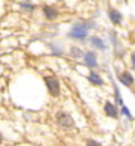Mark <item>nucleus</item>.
<instances>
[{
	"instance_id": "nucleus-7",
	"label": "nucleus",
	"mask_w": 135,
	"mask_h": 146,
	"mask_svg": "<svg viewBox=\"0 0 135 146\" xmlns=\"http://www.w3.org/2000/svg\"><path fill=\"white\" fill-rule=\"evenodd\" d=\"M83 59H84V65H86V66H89L90 69H93V68L98 66V57H96L95 51H87Z\"/></svg>"
},
{
	"instance_id": "nucleus-11",
	"label": "nucleus",
	"mask_w": 135,
	"mask_h": 146,
	"mask_svg": "<svg viewBox=\"0 0 135 146\" xmlns=\"http://www.w3.org/2000/svg\"><path fill=\"white\" fill-rule=\"evenodd\" d=\"M71 54L74 56V57H84V53H83V50L81 48H78V47H71Z\"/></svg>"
},
{
	"instance_id": "nucleus-2",
	"label": "nucleus",
	"mask_w": 135,
	"mask_h": 146,
	"mask_svg": "<svg viewBox=\"0 0 135 146\" xmlns=\"http://www.w3.org/2000/svg\"><path fill=\"white\" fill-rule=\"evenodd\" d=\"M44 82H45L48 94H50L53 98H59V96H60V82H59V78L54 77V75H45Z\"/></svg>"
},
{
	"instance_id": "nucleus-10",
	"label": "nucleus",
	"mask_w": 135,
	"mask_h": 146,
	"mask_svg": "<svg viewBox=\"0 0 135 146\" xmlns=\"http://www.w3.org/2000/svg\"><path fill=\"white\" fill-rule=\"evenodd\" d=\"M90 44L93 48H96V50H105L107 45H105V42L101 39L99 36H92L90 38Z\"/></svg>"
},
{
	"instance_id": "nucleus-3",
	"label": "nucleus",
	"mask_w": 135,
	"mask_h": 146,
	"mask_svg": "<svg viewBox=\"0 0 135 146\" xmlns=\"http://www.w3.org/2000/svg\"><path fill=\"white\" fill-rule=\"evenodd\" d=\"M56 122L60 125L62 128H72L75 125V121H74V117L69 115L68 111H57L56 113Z\"/></svg>"
},
{
	"instance_id": "nucleus-8",
	"label": "nucleus",
	"mask_w": 135,
	"mask_h": 146,
	"mask_svg": "<svg viewBox=\"0 0 135 146\" xmlns=\"http://www.w3.org/2000/svg\"><path fill=\"white\" fill-rule=\"evenodd\" d=\"M87 80L90 82V84H93V86H102V84H104L102 77L98 72H95V71H90V74L87 75Z\"/></svg>"
},
{
	"instance_id": "nucleus-15",
	"label": "nucleus",
	"mask_w": 135,
	"mask_h": 146,
	"mask_svg": "<svg viewBox=\"0 0 135 146\" xmlns=\"http://www.w3.org/2000/svg\"><path fill=\"white\" fill-rule=\"evenodd\" d=\"M131 66L135 71V51H132V54H131Z\"/></svg>"
},
{
	"instance_id": "nucleus-16",
	"label": "nucleus",
	"mask_w": 135,
	"mask_h": 146,
	"mask_svg": "<svg viewBox=\"0 0 135 146\" xmlns=\"http://www.w3.org/2000/svg\"><path fill=\"white\" fill-rule=\"evenodd\" d=\"M2 142H3V136H2V133H0V145H2Z\"/></svg>"
},
{
	"instance_id": "nucleus-6",
	"label": "nucleus",
	"mask_w": 135,
	"mask_h": 146,
	"mask_svg": "<svg viewBox=\"0 0 135 146\" xmlns=\"http://www.w3.org/2000/svg\"><path fill=\"white\" fill-rule=\"evenodd\" d=\"M108 18H110V21L114 26H119V24H122V21H123V15H122V12L119 9L110 8L108 9Z\"/></svg>"
},
{
	"instance_id": "nucleus-1",
	"label": "nucleus",
	"mask_w": 135,
	"mask_h": 146,
	"mask_svg": "<svg viewBox=\"0 0 135 146\" xmlns=\"http://www.w3.org/2000/svg\"><path fill=\"white\" fill-rule=\"evenodd\" d=\"M89 29H92V23L87 21H78L72 26L71 32H69V36L74 38V39H86L89 33Z\"/></svg>"
},
{
	"instance_id": "nucleus-4",
	"label": "nucleus",
	"mask_w": 135,
	"mask_h": 146,
	"mask_svg": "<svg viewBox=\"0 0 135 146\" xmlns=\"http://www.w3.org/2000/svg\"><path fill=\"white\" fill-rule=\"evenodd\" d=\"M104 113H105V116L111 117V119H119V116H120V110H119L117 104L111 101L104 102Z\"/></svg>"
},
{
	"instance_id": "nucleus-5",
	"label": "nucleus",
	"mask_w": 135,
	"mask_h": 146,
	"mask_svg": "<svg viewBox=\"0 0 135 146\" xmlns=\"http://www.w3.org/2000/svg\"><path fill=\"white\" fill-rule=\"evenodd\" d=\"M119 82H120L123 86H126V88H134L135 78L129 71H123V72H120V75H119Z\"/></svg>"
},
{
	"instance_id": "nucleus-9",
	"label": "nucleus",
	"mask_w": 135,
	"mask_h": 146,
	"mask_svg": "<svg viewBox=\"0 0 135 146\" xmlns=\"http://www.w3.org/2000/svg\"><path fill=\"white\" fill-rule=\"evenodd\" d=\"M44 15H45L47 20L53 21V20H56L59 17V12L54 6H44Z\"/></svg>"
},
{
	"instance_id": "nucleus-12",
	"label": "nucleus",
	"mask_w": 135,
	"mask_h": 146,
	"mask_svg": "<svg viewBox=\"0 0 135 146\" xmlns=\"http://www.w3.org/2000/svg\"><path fill=\"white\" fill-rule=\"evenodd\" d=\"M86 146H104V145L99 143L98 140H95V139H87L86 140Z\"/></svg>"
},
{
	"instance_id": "nucleus-14",
	"label": "nucleus",
	"mask_w": 135,
	"mask_h": 146,
	"mask_svg": "<svg viewBox=\"0 0 135 146\" xmlns=\"http://www.w3.org/2000/svg\"><path fill=\"white\" fill-rule=\"evenodd\" d=\"M21 8H26V9H33V5L30 2H23L21 3Z\"/></svg>"
},
{
	"instance_id": "nucleus-13",
	"label": "nucleus",
	"mask_w": 135,
	"mask_h": 146,
	"mask_svg": "<svg viewBox=\"0 0 135 146\" xmlns=\"http://www.w3.org/2000/svg\"><path fill=\"white\" fill-rule=\"evenodd\" d=\"M120 111L123 113V115H125L128 119H132V115H131V111H129V109H128V107L125 106V104H123L122 106V109H120Z\"/></svg>"
}]
</instances>
